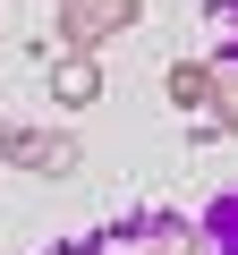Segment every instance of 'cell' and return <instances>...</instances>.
<instances>
[{"label":"cell","mask_w":238,"mask_h":255,"mask_svg":"<svg viewBox=\"0 0 238 255\" xmlns=\"http://www.w3.org/2000/svg\"><path fill=\"white\" fill-rule=\"evenodd\" d=\"M145 238H153V255H187V238H196V230H187L179 213H153V221H145Z\"/></svg>","instance_id":"obj_6"},{"label":"cell","mask_w":238,"mask_h":255,"mask_svg":"<svg viewBox=\"0 0 238 255\" xmlns=\"http://www.w3.org/2000/svg\"><path fill=\"white\" fill-rule=\"evenodd\" d=\"M213 85H221V68H213V60H170V68H162V94H170L179 111H204V102H213Z\"/></svg>","instance_id":"obj_4"},{"label":"cell","mask_w":238,"mask_h":255,"mask_svg":"<svg viewBox=\"0 0 238 255\" xmlns=\"http://www.w3.org/2000/svg\"><path fill=\"white\" fill-rule=\"evenodd\" d=\"M51 9H60V0H51Z\"/></svg>","instance_id":"obj_8"},{"label":"cell","mask_w":238,"mask_h":255,"mask_svg":"<svg viewBox=\"0 0 238 255\" xmlns=\"http://www.w3.org/2000/svg\"><path fill=\"white\" fill-rule=\"evenodd\" d=\"M196 136H204V145H213V136H238V77L213 85V102L196 111Z\"/></svg>","instance_id":"obj_5"},{"label":"cell","mask_w":238,"mask_h":255,"mask_svg":"<svg viewBox=\"0 0 238 255\" xmlns=\"http://www.w3.org/2000/svg\"><path fill=\"white\" fill-rule=\"evenodd\" d=\"M145 17V0H60V51H102Z\"/></svg>","instance_id":"obj_2"},{"label":"cell","mask_w":238,"mask_h":255,"mask_svg":"<svg viewBox=\"0 0 238 255\" xmlns=\"http://www.w3.org/2000/svg\"><path fill=\"white\" fill-rule=\"evenodd\" d=\"M0 162H9V170H34V179H68L85 162V145L68 136V128H17V119H0Z\"/></svg>","instance_id":"obj_1"},{"label":"cell","mask_w":238,"mask_h":255,"mask_svg":"<svg viewBox=\"0 0 238 255\" xmlns=\"http://www.w3.org/2000/svg\"><path fill=\"white\" fill-rule=\"evenodd\" d=\"M51 102L60 111H94L102 102V60L94 51H60L51 60Z\"/></svg>","instance_id":"obj_3"},{"label":"cell","mask_w":238,"mask_h":255,"mask_svg":"<svg viewBox=\"0 0 238 255\" xmlns=\"http://www.w3.org/2000/svg\"><path fill=\"white\" fill-rule=\"evenodd\" d=\"M204 238H213L221 255H238V187H230V196L213 204V221H204Z\"/></svg>","instance_id":"obj_7"}]
</instances>
